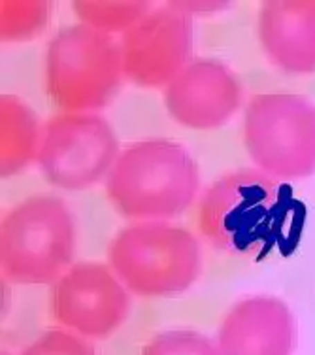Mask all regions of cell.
<instances>
[{
  "mask_svg": "<svg viewBox=\"0 0 315 355\" xmlns=\"http://www.w3.org/2000/svg\"><path fill=\"white\" fill-rule=\"evenodd\" d=\"M78 231L66 202L35 195L14 205L0 223L2 274L15 286H49L74 265Z\"/></svg>",
  "mask_w": 315,
  "mask_h": 355,
  "instance_id": "3",
  "label": "cell"
},
{
  "mask_svg": "<svg viewBox=\"0 0 315 355\" xmlns=\"http://www.w3.org/2000/svg\"><path fill=\"white\" fill-rule=\"evenodd\" d=\"M46 91L69 114L106 108L125 78L121 44L83 23L62 28L46 51Z\"/></svg>",
  "mask_w": 315,
  "mask_h": 355,
  "instance_id": "5",
  "label": "cell"
},
{
  "mask_svg": "<svg viewBox=\"0 0 315 355\" xmlns=\"http://www.w3.org/2000/svg\"><path fill=\"white\" fill-rule=\"evenodd\" d=\"M244 144L255 168L278 182L315 174V104L296 93L251 96L244 114Z\"/></svg>",
  "mask_w": 315,
  "mask_h": 355,
  "instance_id": "6",
  "label": "cell"
},
{
  "mask_svg": "<svg viewBox=\"0 0 315 355\" xmlns=\"http://www.w3.org/2000/svg\"><path fill=\"white\" fill-rule=\"evenodd\" d=\"M119 153V140L102 116L61 112L42 125L36 164L49 185L83 191L108 178Z\"/></svg>",
  "mask_w": 315,
  "mask_h": 355,
  "instance_id": "7",
  "label": "cell"
},
{
  "mask_svg": "<svg viewBox=\"0 0 315 355\" xmlns=\"http://www.w3.org/2000/svg\"><path fill=\"white\" fill-rule=\"evenodd\" d=\"M108 265L129 293L142 299L174 297L202 274L197 236L168 221H136L117 232L108 246Z\"/></svg>",
  "mask_w": 315,
  "mask_h": 355,
  "instance_id": "4",
  "label": "cell"
},
{
  "mask_svg": "<svg viewBox=\"0 0 315 355\" xmlns=\"http://www.w3.org/2000/svg\"><path fill=\"white\" fill-rule=\"evenodd\" d=\"M242 101L238 76L215 59H195L163 89L166 112L192 130L223 127L240 110Z\"/></svg>",
  "mask_w": 315,
  "mask_h": 355,
  "instance_id": "10",
  "label": "cell"
},
{
  "mask_svg": "<svg viewBox=\"0 0 315 355\" xmlns=\"http://www.w3.org/2000/svg\"><path fill=\"white\" fill-rule=\"evenodd\" d=\"M298 327L293 310L272 295H253L226 310L217 331L221 355H293Z\"/></svg>",
  "mask_w": 315,
  "mask_h": 355,
  "instance_id": "11",
  "label": "cell"
},
{
  "mask_svg": "<svg viewBox=\"0 0 315 355\" xmlns=\"http://www.w3.org/2000/svg\"><path fill=\"white\" fill-rule=\"evenodd\" d=\"M200 191L191 151L168 138L125 148L106 178V197L130 221H166L189 210Z\"/></svg>",
  "mask_w": 315,
  "mask_h": 355,
  "instance_id": "2",
  "label": "cell"
},
{
  "mask_svg": "<svg viewBox=\"0 0 315 355\" xmlns=\"http://www.w3.org/2000/svg\"><path fill=\"white\" fill-rule=\"evenodd\" d=\"M2 40H27L48 21L46 2H2Z\"/></svg>",
  "mask_w": 315,
  "mask_h": 355,
  "instance_id": "16",
  "label": "cell"
},
{
  "mask_svg": "<svg viewBox=\"0 0 315 355\" xmlns=\"http://www.w3.org/2000/svg\"><path fill=\"white\" fill-rule=\"evenodd\" d=\"M298 205L283 182L259 168H238L210 184L197 219L204 239L221 252L259 255L291 234Z\"/></svg>",
  "mask_w": 315,
  "mask_h": 355,
  "instance_id": "1",
  "label": "cell"
},
{
  "mask_svg": "<svg viewBox=\"0 0 315 355\" xmlns=\"http://www.w3.org/2000/svg\"><path fill=\"white\" fill-rule=\"evenodd\" d=\"M129 312V289L110 265L98 261L74 263L51 289V315L57 325L89 340L114 335Z\"/></svg>",
  "mask_w": 315,
  "mask_h": 355,
  "instance_id": "8",
  "label": "cell"
},
{
  "mask_svg": "<svg viewBox=\"0 0 315 355\" xmlns=\"http://www.w3.org/2000/svg\"><path fill=\"white\" fill-rule=\"evenodd\" d=\"M142 355H221L217 342L199 331L176 329L165 331L151 338Z\"/></svg>",
  "mask_w": 315,
  "mask_h": 355,
  "instance_id": "15",
  "label": "cell"
},
{
  "mask_svg": "<svg viewBox=\"0 0 315 355\" xmlns=\"http://www.w3.org/2000/svg\"><path fill=\"white\" fill-rule=\"evenodd\" d=\"M259 40L281 72H315V0H268L259 12Z\"/></svg>",
  "mask_w": 315,
  "mask_h": 355,
  "instance_id": "12",
  "label": "cell"
},
{
  "mask_svg": "<svg viewBox=\"0 0 315 355\" xmlns=\"http://www.w3.org/2000/svg\"><path fill=\"white\" fill-rule=\"evenodd\" d=\"M19 355H96V349L89 338L59 327L42 333Z\"/></svg>",
  "mask_w": 315,
  "mask_h": 355,
  "instance_id": "17",
  "label": "cell"
},
{
  "mask_svg": "<svg viewBox=\"0 0 315 355\" xmlns=\"http://www.w3.org/2000/svg\"><path fill=\"white\" fill-rule=\"evenodd\" d=\"M125 78L144 89H165L192 62V17L168 4L155 8L121 35Z\"/></svg>",
  "mask_w": 315,
  "mask_h": 355,
  "instance_id": "9",
  "label": "cell"
},
{
  "mask_svg": "<svg viewBox=\"0 0 315 355\" xmlns=\"http://www.w3.org/2000/svg\"><path fill=\"white\" fill-rule=\"evenodd\" d=\"M72 8L80 23L111 36L125 35L153 10L144 0H75Z\"/></svg>",
  "mask_w": 315,
  "mask_h": 355,
  "instance_id": "14",
  "label": "cell"
},
{
  "mask_svg": "<svg viewBox=\"0 0 315 355\" xmlns=\"http://www.w3.org/2000/svg\"><path fill=\"white\" fill-rule=\"evenodd\" d=\"M42 140L38 117L19 96H0V174L15 176L36 161Z\"/></svg>",
  "mask_w": 315,
  "mask_h": 355,
  "instance_id": "13",
  "label": "cell"
}]
</instances>
